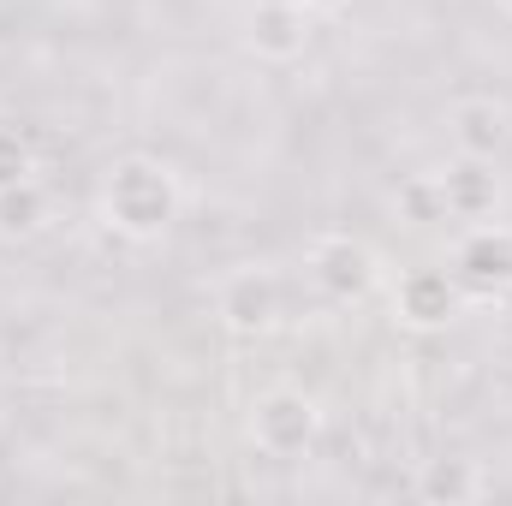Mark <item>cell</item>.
<instances>
[{
  "instance_id": "1",
  "label": "cell",
  "mask_w": 512,
  "mask_h": 506,
  "mask_svg": "<svg viewBox=\"0 0 512 506\" xmlns=\"http://www.w3.org/2000/svg\"><path fill=\"white\" fill-rule=\"evenodd\" d=\"M96 215L126 245H161L173 233V221L185 215V185H179L173 161H161V155H120L102 173Z\"/></svg>"
},
{
  "instance_id": "2",
  "label": "cell",
  "mask_w": 512,
  "mask_h": 506,
  "mask_svg": "<svg viewBox=\"0 0 512 506\" xmlns=\"http://www.w3.org/2000/svg\"><path fill=\"white\" fill-rule=\"evenodd\" d=\"M251 441L268 459H310L322 441V405L304 387H268L251 399Z\"/></svg>"
},
{
  "instance_id": "3",
  "label": "cell",
  "mask_w": 512,
  "mask_h": 506,
  "mask_svg": "<svg viewBox=\"0 0 512 506\" xmlns=\"http://www.w3.org/2000/svg\"><path fill=\"white\" fill-rule=\"evenodd\" d=\"M304 268H310V286H316L328 304H364V298L382 286V256L370 251L364 239H352V233H322V239H310Z\"/></svg>"
},
{
  "instance_id": "4",
  "label": "cell",
  "mask_w": 512,
  "mask_h": 506,
  "mask_svg": "<svg viewBox=\"0 0 512 506\" xmlns=\"http://www.w3.org/2000/svg\"><path fill=\"white\" fill-rule=\"evenodd\" d=\"M447 274L459 280L465 298H507L512 292V227L507 221H471L459 239H453V256H447Z\"/></svg>"
},
{
  "instance_id": "5",
  "label": "cell",
  "mask_w": 512,
  "mask_h": 506,
  "mask_svg": "<svg viewBox=\"0 0 512 506\" xmlns=\"http://www.w3.org/2000/svg\"><path fill=\"white\" fill-rule=\"evenodd\" d=\"M215 316H221L233 334H245V340L274 334L280 316H286V286H280V274L262 268V262H239V268H227L221 286H215Z\"/></svg>"
},
{
  "instance_id": "6",
  "label": "cell",
  "mask_w": 512,
  "mask_h": 506,
  "mask_svg": "<svg viewBox=\"0 0 512 506\" xmlns=\"http://www.w3.org/2000/svg\"><path fill=\"white\" fill-rule=\"evenodd\" d=\"M459 304H465L459 280H453L447 268H435V262L405 268V274H399V286H393V316H399L405 328H417V334L447 328V322L459 316Z\"/></svg>"
},
{
  "instance_id": "7",
  "label": "cell",
  "mask_w": 512,
  "mask_h": 506,
  "mask_svg": "<svg viewBox=\"0 0 512 506\" xmlns=\"http://www.w3.org/2000/svg\"><path fill=\"white\" fill-rule=\"evenodd\" d=\"M316 36V18L298 6V0H256L251 18H245V48L268 66H292Z\"/></svg>"
},
{
  "instance_id": "8",
  "label": "cell",
  "mask_w": 512,
  "mask_h": 506,
  "mask_svg": "<svg viewBox=\"0 0 512 506\" xmlns=\"http://www.w3.org/2000/svg\"><path fill=\"white\" fill-rule=\"evenodd\" d=\"M435 185H441V203H447L453 221H489L501 209V173L483 155H459L453 149V161L435 167Z\"/></svg>"
},
{
  "instance_id": "9",
  "label": "cell",
  "mask_w": 512,
  "mask_h": 506,
  "mask_svg": "<svg viewBox=\"0 0 512 506\" xmlns=\"http://www.w3.org/2000/svg\"><path fill=\"white\" fill-rule=\"evenodd\" d=\"M447 137H453L459 155L495 161V155L512 143V114L495 102V96H465V102L447 108Z\"/></svg>"
},
{
  "instance_id": "10",
  "label": "cell",
  "mask_w": 512,
  "mask_h": 506,
  "mask_svg": "<svg viewBox=\"0 0 512 506\" xmlns=\"http://www.w3.org/2000/svg\"><path fill=\"white\" fill-rule=\"evenodd\" d=\"M483 495H489V477L477 459H423V471H417V501L429 506H465Z\"/></svg>"
},
{
  "instance_id": "11",
  "label": "cell",
  "mask_w": 512,
  "mask_h": 506,
  "mask_svg": "<svg viewBox=\"0 0 512 506\" xmlns=\"http://www.w3.org/2000/svg\"><path fill=\"white\" fill-rule=\"evenodd\" d=\"M54 215V197L42 179H18V185H0V239L18 245V239H36Z\"/></svg>"
},
{
  "instance_id": "12",
  "label": "cell",
  "mask_w": 512,
  "mask_h": 506,
  "mask_svg": "<svg viewBox=\"0 0 512 506\" xmlns=\"http://www.w3.org/2000/svg\"><path fill=\"white\" fill-rule=\"evenodd\" d=\"M393 209H399V221H405V227H435V221H447V203H441L435 173H411V179H399Z\"/></svg>"
},
{
  "instance_id": "13",
  "label": "cell",
  "mask_w": 512,
  "mask_h": 506,
  "mask_svg": "<svg viewBox=\"0 0 512 506\" xmlns=\"http://www.w3.org/2000/svg\"><path fill=\"white\" fill-rule=\"evenodd\" d=\"M18 179H36V143L30 131L0 126V185H18Z\"/></svg>"
},
{
  "instance_id": "14",
  "label": "cell",
  "mask_w": 512,
  "mask_h": 506,
  "mask_svg": "<svg viewBox=\"0 0 512 506\" xmlns=\"http://www.w3.org/2000/svg\"><path fill=\"white\" fill-rule=\"evenodd\" d=\"M298 6H304L310 18H340V12H346L352 0H298Z\"/></svg>"
},
{
  "instance_id": "15",
  "label": "cell",
  "mask_w": 512,
  "mask_h": 506,
  "mask_svg": "<svg viewBox=\"0 0 512 506\" xmlns=\"http://www.w3.org/2000/svg\"><path fill=\"white\" fill-rule=\"evenodd\" d=\"M501 12H507V18H512V0H501Z\"/></svg>"
}]
</instances>
